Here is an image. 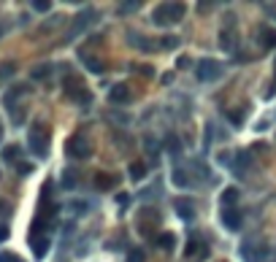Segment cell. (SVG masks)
<instances>
[{"label":"cell","instance_id":"cell-5","mask_svg":"<svg viewBox=\"0 0 276 262\" xmlns=\"http://www.w3.org/2000/svg\"><path fill=\"white\" fill-rule=\"evenodd\" d=\"M92 19H98V14L95 11H84V14H79L76 19H73V24H71V30H68V38H76L82 30H87V24L92 22Z\"/></svg>","mask_w":276,"mask_h":262},{"label":"cell","instance_id":"cell-35","mask_svg":"<svg viewBox=\"0 0 276 262\" xmlns=\"http://www.w3.org/2000/svg\"><path fill=\"white\" fill-rule=\"evenodd\" d=\"M117 203L119 205H130V195H117Z\"/></svg>","mask_w":276,"mask_h":262},{"label":"cell","instance_id":"cell-13","mask_svg":"<svg viewBox=\"0 0 276 262\" xmlns=\"http://www.w3.org/2000/svg\"><path fill=\"white\" fill-rule=\"evenodd\" d=\"M260 43H263L265 49H276V30H271V27L260 30Z\"/></svg>","mask_w":276,"mask_h":262},{"label":"cell","instance_id":"cell-6","mask_svg":"<svg viewBox=\"0 0 276 262\" xmlns=\"http://www.w3.org/2000/svg\"><path fill=\"white\" fill-rule=\"evenodd\" d=\"M241 211L238 208H225L222 211V224L230 230V233H235V230H241Z\"/></svg>","mask_w":276,"mask_h":262},{"label":"cell","instance_id":"cell-18","mask_svg":"<svg viewBox=\"0 0 276 262\" xmlns=\"http://www.w3.org/2000/svg\"><path fill=\"white\" fill-rule=\"evenodd\" d=\"M3 162H19V146L17 143L3 149Z\"/></svg>","mask_w":276,"mask_h":262},{"label":"cell","instance_id":"cell-32","mask_svg":"<svg viewBox=\"0 0 276 262\" xmlns=\"http://www.w3.org/2000/svg\"><path fill=\"white\" fill-rule=\"evenodd\" d=\"M17 170L22 176H27V173H33V165H27V162H17Z\"/></svg>","mask_w":276,"mask_h":262},{"label":"cell","instance_id":"cell-30","mask_svg":"<svg viewBox=\"0 0 276 262\" xmlns=\"http://www.w3.org/2000/svg\"><path fill=\"white\" fill-rule=\"evenodd\" d=\"M0 262H24V260H19V257L11 254V251H0Z\"/></svg>","mask_w":276,"mask_h":262},{"label":"cell","instance_id":"cell-7","mask_svg":"<svg viewBox=\"0 0 276 262\" xmlns=\"http://www.w3.org/2000/svg\"><path fill=\"white\" fill-rule=\"evenodd\" d=\"M249 165H252V154L249 152H235V157H233V173L235 176H244L249 170Z\"/></svg>","mask_w":276,"mask_h":262},{"label":"cell","instance_id":"cell-24","mask_svg":"<svg viewBox=\"0 0 276 262\" xmlns=\"http://www.w3.org/2000/svg\"><path fill=\"white\" fill-rule=\"evenodd\" d=\"M219 200H222L225 208H230V205H233L235 200H238V192H235L233 186H230V189H225V192H222V198H219Z\"/></svg>","mask_w":276,"mask_h":262},{"label":"cell","instance_id":"cell-17","mask_svg":"<svg viewBox=\"0 0 276 262\" xmlns=\"http://www.w3.org/2000/svg\"><path fill=\"white\" fill-rule=\"evenodd\" d=\"M138 8H141V3H138V0H127V3H119V17H127V14H135L138 11Z\"/></svg>","mask_w":276,"mask_h":262},{"label":"cell","instance_id":"cell-27","mask_svg":"<svg viewBox=\"0 0 276 262\" xmlns=\"http://www.w3.org/2000/svg\"><path fill=\"white\" fill-rule=\"evenodd\" d=\"M160 46H163V49H176L179 46V38H176V35H165Z\"/></svg>","mask_w":276,"mask_h":262},{"label":"cell","instance_id":"cell-20","mask_svg":"<svg viewBox=\"0 0 276 262\" xmlns=\"http://www.w3.org/2000/svg\"><path fill=\"white\" fill-rule=\"evenodd\" d=\"M114 181H117V179H114V176H108V173H98V176H95V186H98V189H108Z\"/></svg>","mask_w":276,"mask_h":262},{"label":"cell","instance_id":"cell-37","mask_svg":"<svg viewBox=\"0 0 276 262\" xmlns=\"http://www.w3.org/2000/svg\"><path fill=\"white\" fill-rule=\"evenodd\" d=\"M8 214V203L6 200H0V216H6Z\"/></svg>","mask_w":276,"mask_h":262},{"label":"cell","instance_id":"cell-28","mask_svg":"<svg viewBox=\"0 0 276 262\" xmlns=\"http://www.w3.org/2000/svg\"><path fill=\"white\" fill-rule=\"evenodd\" d=\"M228 119H230V124H233V127H238L241 119H244V111H228Z\"/></svg>","mask_w":276,"mask_h":262},{"label":"cell","instance_id":"cell-12","mask_svg":"<svg viewBox=\"0 0 276 262\" xmlns=\"http://www.w3.org/2000/svg\"><path fill=\"white\" fill-rule=\"evenodd\" d=\"M27 92H30V87H14L11 92H6V98H3L6 108H11V111H14V103H17V98H19V95H27Z\"/></svg>","mask_w":276,"mask_h":262},{"label":"cell","instance_id":"cell-2","mask_svg":"<svg viewBox=\"0 0 276 262\" xmlns=\"http://www.w3.org/2000/svg\"><path fill=\"white\" fill-rule=\"evenodd\" d=\"M27 143H30V152L36 157H46L49 154V133L43 124H33L27 133Z\"/></svg>","mask_w":276,"mask_h":262},{"label":"cell","instance_id":"cell-34","mask_svg":"<svg viewBox=\"0 0 276 262\" xmlns=\"http://www.w3.org/2000/svg\"><path fill=\"white\" fill-rule=\"evenodd\" d=\"M144 149H147V152H152V154L157 152V146H154V141H152V138H147V141H144Z\"/></svg>","mask_w":276,"mask_h":262},{"label":"cell","instance_id":"cell-16","mask_svg":"<svg viewBox=\"0 0 276 262\" xmlns=\"http://www.w3.org/2000/svg\"><path fill=\"white\" fill-rule=\"evenodd\" d=\"M127 43L130 46H138V49H152V43L147 38H141V33H127Z\"/></svg>","mask_w":276,"mask_h":262},{"label":"cell","instance_id":"cell-41","mask_svg":"<svg viewBox=\"0 0 276 262\" xmlns=\"http://www.w3.org/2000/svg\"><path fill=\"white\" fill-rule=\"evenodd\" d=\"M0 35H3V27H0Z\"/></svg>","mask_w":276,"mask_h":262},{"label":"cell","instance_id":"cell-21","mask_svg":"<svg viewBox=\"0 0 276 262\" xmlns=\"http://www.w3.org/2000/svg\"><path fill=\"white\" fill-rule=\"evenodd\" d=\"M170 181L176 186H187L190 184V179H187V173H184L182 168H173V173H170Z\"/></svg>","mask_w":276,"mask_h":262},{"label":"cell","instance_id":"cell-36","mask_svg":"<svg viewBox=\"0 0 276 262\" xmlns=\"http://www.w3.org/2000/svg\"><path fill=\"white\" fill-rule=\"evenodd\" d=\"M138 70H141L144 76H152V73H154V70H152V65H141V68H138Z\"/></svg>","mask_w":276,"mask_h":262},{"label":"cell","instance_id":"cell-3","mask_svg":"<svg viewBox=\"0 0 276 262\" xmlns=\"http://www.w3.org/2000/svg\"><path fill=\"white\" fill-rule=\"evenodd\" d=\"M68 154H71L73 160H87V157H92V143H89L84 135H73L71 141H68Z\"/></svg>","mask_w":276,"mask_h":262},{"label":"cell","instance_id":"cell-33","mask_svg":"<svg viewBox=\"0 0 276 262\" xmlns=\"http://www.w3.org/2000/svg\"><path fill=\"white\" fill-rule=\"evenodd\" d=\"M6 238H8V224L6 222H0V243H3Z\"/></svg>","mask_w":276,"mask_h":262},{"label":"cell","instance_id":"cell-8","mask_svg":"<svg viewBox=\"0 0 276 262\" xmlns=\"http://www.w3.org/2000/svg\"><path fill=\"white\" fill-rule=\"evenodd\" d=\"M173 208H176V214L182 216V219H187V222L195 216V205H192L190 198H176L173 200Z\"/></svg>","mask_w":276,"mask_h":262},{"label":"cell","instance_id":"cell-4","mask_svg":"<svg viewBox=\"0 0 276 262\" xmlns=\"http://www.w3.org/2000/svg\"><path fill=\"white\" fill-rule=\"evenodd\" d=\"M198 79L200 81H214V79H219L222 76V65L219 62H214V60H200L198 62Z\"/></svg>","mask_w":276,"mask_h":262},{"label":"cell","instance_id":"cell-23","mask_svg":"<svg viewBox=\"0 0 276 262\" xmlns=\"http://www.w3.org/2000/svg\"><path fill=\"white\" fill-rule=\"evenodd\" d=\"M68 98H73V100H76V103H82V105H87L89 103V100H92V95H89V89H76V92H73V95H68Z\"/></svg>","mask_w":276,"mask_h":262},{"label":"cell","instance_id":"cell-9","mask_svg":"<svg viewBox=\"0 0 276 262\" xmlns=\"http://www.w3.org/2000/svg\"><path fill=\"white\" fill-rule=\"evenodd\" d=\"M130 89L125 87V84H117V87H111V92H108V100H111L114 105H125V103H130Z\"/></svg>","mask_w":276,"mask_h":262},{"label":"cell","instance_id":"cell-22","mask_svg":"<svg viewBox=\"0 0 276 262\" xmlns=\"http://www.w3.org/2000/svg\"><path fill=\"white\" fill-rule=\"evenodd\" d=\"M173 243H176V241H173V235H170V233H163V235L157 238V246H160L163 251H173Z\"/></svg>","mask_w":276,"mask_h":262},{"label":"cell","instance_id":"cell-29","mask_svg":"<svg viewBox=\"0 0 276 262\" xmlns=\"http://www.w3.org/2000/svg\"><path fill=\"white\" fill-rule=\"evenodd\" d=\"M127 262H144V251L141 249H130L127 251Z\"/></svg>","mask_w":276,"mask_h":262},{"label":"cell","instance_id":"cell-31","mask_svg":"<svg viewBox=\"0 0 276 262\" xmlns=\"http://www.w3.org/2000/svg\"><path fill=\"white\" fill-rule=\"evenodd\" d=\"M33 8H36V11H49V8H52V3H49V0H36V3H33Z\"/></svg>","mask_w":276,"mask_h":262},{"label":"cell","instance_id":"cell-38","mask_svg":"<svg viewBox=\"0 0 276 262\" xmlns=\"http://www.w3.org/2000/svg\"><path fill=\"white\" fill-rule=\"evenodd\" d=\"M195 249H198V243H192V241H190V243H187V257H192Z\"/></svg>","mask_w":276,"mask_h":262},{"label":"cell","instance_id":"cell-11","mask_svg":"<svg viewBox=\"0 0 276 262\" xmlns=\"http://www.w3.org/2000/svg\"><path fill=\"white\" fill-rule=\"evenodd\" d=\"M60 184H63V189H76V184H79L76 168H65L63 176H60Z\"/></svg>","mask_w":276,"mask_h":262},{"label":"cell","instance_id":"cell-1","mask_svg":"<svg viewBox=\"0 0 276 262\" xmlns=\"http://www.w3.org/2000/svg\"><path fill=\"white\" fill-rule=\"evenodd\" d=\"M184 17V6L182 3H163V6L154 8V24H160V27H168V24L173 22H182Z\"/></svg>","mask_w":276,"mask_h":262},{"label":"cell","instance_id":"cell-26","mask_svg":"<svg viewBox=\"0 0 276 262\" xmlns=\"http://www.w3.org/2000/svg\"><path fill=\"white\" fill-rule=\"evenodd\" d=\"M82 62L87 65L92 73H103V62H100V60H95V57H82Z\"/></svg>","mask_w":276,"mask_h":262},{"label":"cell","instance_id":"cell-14","mask_svg":"<svg viewBox=\"0 0 276 262\" xmlns=\"http://www.w3.org/2000/svg\"><path fill=\"white\" fill-rule=\"evenodd\" d=\"M52 76V65H36V68L30 70V79L33 81H41V79Z\"/></svg>","mask_w":276,"mask_h":262},{"label":"cell","instance_id":"cell-10","mask_svg":"<svg viewBox=\"0 0 276 262\" xmlns=\"http://www.w3.org/2000/svg\"><path fill=\"white\" fill-rule=\"evenodd\" d=\"M30 246H33V254L38 257V260H43L49 251V238H38V235H30Z\"/></svg>","mask_w":276,"mask_h":262},{"label":"cell","instance_id":"cell-39","mask_svg":"<svg viewBox=\"0 0 276 262\" xmlns=\"http://www.w3.org/2000/svg\"><path fill=\"white\" fill-rule=\"evenodd\" d=\"M0 141H3V124H0Z\"/></svg>","mask_w":276,"mask_h":262},{"label":"cell","instance_id":"cell-25","mask_svg":"<svg viewBox=\"0 0 276 262\" xmlns=\"http://www.w3.org/2000/svg\"><path fill=\"white\" fill-rule=\"evenodd\" d=\"M14 73H17V65H14V62H3V65H0V81L11 79Z\"/></svg>","mask_w":276,"mask_h":262},{"label":"cell","instance_id":"cell-19","mask_svg":"<svg viewBox=\"0 0 276 262\" xmlns=\"http://www.w3.org/2000/svg\"><path fill=\"white\" fill-rule=\"evenodd\" d=\"M144 176H147V165H144V162H133V165H130V179H133V181H141Z\"/></svg>","mask_w":276,"mask_h":262},{"label":"cell","instance_id":"cell-40","mask_svg":"<svg viewBox=\"0 0 276 262\" xmlns=\"http://www.w3.org/2000/svg\"><path fill=\"white\" fill-rule=\"evenodd\" d=\"M274 73H276V62H274Z\"/></svg>","mask_w":276,"mask_h":262},{"label":"cell","instance_id":"cell-15","mask_svg":"<svg viewBox=\"0 0 276 262\" xmlns=\"http://www.w3.org/2000/svg\"><path fill=\"white\" fill-rule=\"evenodd\" d=\"M165 152L173 154V157H179V154H182V143H179L176 135H168V138H165Z\"/></svg>","mask_w":276,"mask_h":262}]
</instances>
